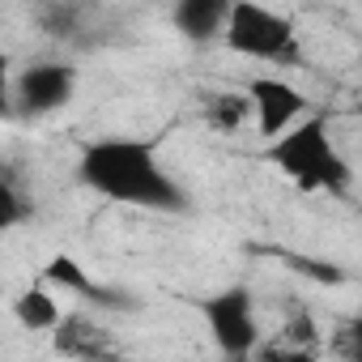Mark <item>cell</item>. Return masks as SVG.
<instances>
[{
	"mask_svg": "<svg viewBox=\"0 0 362 362\" xmlns=\"http://www.w3.org/2000/svg\"><path fill=\"white\" fill-rule=\"evenodd\" d=\"M22 222H30V201L18 184H9V179H0V235L18 230Z\"/></svg>",
	"mask_w": 362,
	"mask_h": 362,
	"instance_id": "cell-13",
	"label": "cell"
},
{
	"mask_svg": "<svg viewBox=\"0 0 362 362\" xmlns=\"http://www.w3.org/2000/svg\"><path fill=\"white\" fill-rule=\"evenodd\" d=\"M247 119H252V107L243 90H214L205 98V124L214 132H239Z\"/></svg>",
	"mask_w": 362,
	"mask_h": 362,
	"instance_id": "cell-10",
	"label": "cell"
},
{
	"mask_svg": "<svg viewBox=\"0 0 362 362\" xmlns=\"http://www.w3.org/2000/svg\"><path fill=\"white\" fill-rule=\"evenodd\" d=\"M56 341V349L64 354V358H77V362H111V337L90 320V315H69L64 311V320H60V328L52 332Z\"/></svg>",
	"mask_w": 362,
	"mask_h": 362,
	"instance_id": "cell-7",
	"label": "cell"
},
{
	"mask_svg": "<svg viewBox=\"0 0 362 362\" xmlns=\"http://www.w3.org/2000/svg\"><path fill=\"white\" fill-rule=\"evenodd\" d=\"M77 184L111 205H132V209H158V214H179L188 209V197L179 179L166 170L162 153L145 136H94L77 149L73 162Z\"/></svg>",
	"mask_w": 362,
	"mask_h": 362,
	"instance_id": "cell-1",
	"label": "cell"
},
{
	"mask_svg": "<svg viewBox=\"0 0 362 362\" xmlns=\"http://www.w3.org/2000/svg\"><path fill=\"white\" fill-rule=\"evenodd\" d=\"M247 362H320V349H294L281 341H260Z\"/></svg>",
	"mask_w": 362,
	"mask_h": 362,
	"instance_id": "cell-14",
	"label": "cell"
},
{
	"mask_svg": "<svg viewBox=\"0 0 362 362\" xmlns=\"http://www.w3.org/2000/svg\"><path fill=\"white\" fill-rule=\"evenodd\" d=\"M201 315H205V328H209L214 345L230 362H247L252 349L264 341L260 337V307H256V294L247 286H226V290L209 294L201 303Z\"/></svg>",
	"mask_w": 362,
	"mask_h": 362,
	"instance_id": "cell-4",
	"label": "cell"
},
{
	"mask_svg": "<svg viewBox=\"0 0 362 362\" xmlns=\"http://www.w3.org/2000/svg\"><path fill=\"white\" fill-rule=\"evenodd\" d=\"M77 94V69L69 60H35L13 77V111L26 119L56 115L73 103Z\"/></svg>",
	"mask_w": 362,
	"mask_h": 362,
	"instance_id": "cell-5",
	"label": "cell"
},
{
	"mask_svg": "<svg viewBox=\"0 0 362 362\" xmlns=\"http://www.w3.org/2000/svg\"><path fill=\"white\" fill-rule=\"evenodd\" d=\"M39 277H43V281H56V286H69V290H77V294H90V298H103V290L86 277V269H81L73 256H52Z\"/></svg>",
	"mask_w": 362,
	"mask_h": 362,
	"instance_id": "cell-12",
	"label": "cell"
},
{
	"mask_svg": "<svg viewBox=\"0 0 362 362\" xmlns=\"http://www.w3.org/2000/svg\"><path fill=\"white\" fill-rule=\"evenodd\" d=\"M226 9H230V0H179V5L170 9V22H175V30L184 39L209 43V39H222Z\"/></svg>",
	"mask_w": 362,
	"mask_h": 362,
	"instance_id": "cell-8",
	"label": "cell"
},
{
	"mask_svg": "<svg viewBox=\"0 0 362 362\" xmlns=\"http://www.w3.org/2000/svg\"><path fill=\"white\" fill-rule=\"evenodd\" d=\"M222 43L235 56L256 60V64H298L303 60V39L294 22L269 5H256V0H230Z\"/></svg>",
	"mask_w": 362,
	"mask_h": 362,
	"instance_id": "cell-3",
	"label": "cell"
},
{
	"mask_svg": "<svg viewBox=\"0 0 362 362\" xmlns=\"http://www.w3.org/2000/svg\"><path fill=\"white\" fill-rule=\"evenodd\" d=\"M9 98H13V60L0 52V115H9V111H13Z\"/></svg>",
	"mask_w": 362,
	"mask_h": 362,
	"instance_id": "cell-16",
	"label": "cell"
},
{
	"mask_svg": "<svg viewBox=\"0 0 362 362\" xmlns=\"http://www.w3.org/2000/svg\"><path fill=\"white\" fill-rule=\"evenodd\" d=\"M9 311H13V320H18V328H26V332H39V337H52L56 328H60V320H64V307H60V298L43 286V281H35V286H26L13 303H9Z\"/></svg>",
	"mask_w": 362,
	"mask_h": 362,
	"instance_id": "cell-9",
	"label": "cell"
},
{
	"mask_svg": "<svg viewBox=\"0 0 362 362\" xmlns=\"http://www.w3.org/2000/svg\"><path fill=\"white\" fill-rule=\"evenodd\" d=\"M243 94H247V107H252V124H256V132L260 136H281L286 128H294L298 119H307L311 115V98H307V90H298L294 81H286V77H277V73H256L247 86H243Z\"/></svg>",
	"mask_w": 362,
	"mask_h": 362,
	"instance_id": "cell-6",
	"label": "cell"
},
{
	"mask_svg": "<svg viewBox=\"0 0 362 362\" xmlns=\"http://www.w3.org/2000/svg\"><path fill=\"white\" fill-rule=\"evenodd\" d=\"M273 341H281V345H294V349H320V324H315V315L303 307V303H294L290 311H286V324H281V332L273 337Z\"/></svg>",
	"mask_w": 362,
	"mask_h": 362,
	"instance_id": "cell-11",
	"label": "cell"
},
{
	"mask_svg": "<svg viewBox=\"0 0 362 362\" xmlns=\"http://www.w3.org/2000/svg\"><path fill=\"white\" fill-rule=\"evenodd\" d=\"M81 18V9H69V5H56V9H39V22L47 35H64L73 22Z\"/></svg>",
	"mask_w": 362,
	"mask_h": 362,
	"instance_id": "cell-15",
	"label": "cell"
},
{
	"mask_svg": "<svg viewBox=\"0 0 362 362\" xmlns=\"http://www.w3.org/2000/svg\"><path fill=\"white\" fill-rule=\"evenodd\" d=\"M264 162L277 166L286 179H294V184L307 188V192L341 197L354 184L349 158L332 141V124H328L324 111H311L307 119H298L294 128H286L281 136H273L264 145Z\"/></svg>",
	"mask_w": 362,
	"mask_h": 362,
	"instance_id": "cell-2",
	"label": "cell"
}]
</instances>
